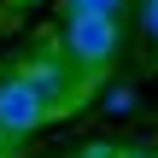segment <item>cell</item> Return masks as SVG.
Returning a JSON list of instances; mask_svg holds the SVG:
<instances>
[{
    "instance_id": "obj_1",
    "label": "cell",
    "mask_w": 158,
    "mask_h": 158,
    "mask_svg": "<svg viewBox=\"0 0 158 158\" xmlns=\"http://www.w3.org/2000/svg\"><path fill=\"white\" fill-rule=\"evenodd\" d=\"M59 47H64V53L82 64V76H88V70H106V64L117 59L123 29H117V18H100V12H64Z\"/></svg>"
},
{
    "instance_id": "obj_2",
    "label": "cell",
    "mask_w": 158,
    "mask_h": 158,
    "mask_svg": "<svg viewBox=\"0 0 158 158\" xmlns=\"http://www.w3.org/2000/svg\"><path fill=\"white\" fill-rule=\"evenodd\" d=\"M47 117H59V111H53V100H47L29 76H18V70L0 76V135H12V141H18V135H35Z\"/></svg>"
},
{
    "instance_id": "obj_3",
    "label": "cell",
    "mask_w": 158,
    "mask_h": 158,
    "mask_svg": "<svg viewBox=\"0 0 158 158\" xmlns=\"http://www.w3.org/2000/svg\"><path fill=\"white\" fill-rule=\"evenodd\" d=\"M70 64H76V59H70L64 47H35V53H29V59L18 64V76H29V82H35V88H41V94L53 100V111H59V106H70V100H76Z\"/></svg>"
},
{
    "instance_id": "obj_4",
    "label": "cell",
    "mask_w": 158,
    "mask_h": 158,
    "mask_svg": "<svg viewBox=\"0 0 158 158\" xmlns=\"http://www.w3.org/2000/svg\"><path fill=\"white\" fill-rule=\"evenodd\" d=\"M135 111V88H111L106 94V117H129Z\"/></svg>"
},
{
    "instance_id": "obj_5",
    "label": "cell",
    "mask_w": 158,
    "mask_h": 158,
    "mask_svg": "<svg viewBox=\"0 0 158 158\" xmlns=\"http://www.w3.org/2000/svg\"><path fill=\"white\" fill-rule=\"evenodd\" d=\"M64 12H100V18H117L123 0H64Z\"/></svg>"
},
{
    "instance_id": "obj_6",
    "label": "cell",
    "mask_w": 158,
    "mask_h": 158,
    "mask_svg": "<svg viewBox=\"0 0 158 158\" xmlns=\"http://www.w3.org/2000/svg\"><path fill=\"white\" fill-rule=\"evenodd\" d=\"M141 29L158 41V0H141Z\"/></svg>"
},
{
    "instance_id": "obj_7",
    "label": "cell",
    "mask_w": 158,
    "mask_h": 158,
    "mask_svg": "<svg viewBox=\"0 0 158 158\" xmlns=\"http://www.w3.org/2000/svg\"><path fill=\"white\" fill-rule=\"evenodd\" d=\"M70 158H117V147H82V152H70Z\"/></svg>"
},
{
    "instance_id": "obj_8",
    "label": "cell",
    "mask_w": 158,
    "mask_h": 158,
    "mask_svg": "<svg viewBox=\"0 0 158 158\" xmlns=\"http://www.w3.org/2000/svg\"><path fill=\"white\" fill-rule=\"evenodd\" d=\"M117 158H158V152H117Z\"/></svg>"
},
{
    "instance_id": "obj_9",
    "label": "cell",
    "mask_w": 158,
    "mask_h": 158,
    "mask_svg": "<svg viewBox=\"0 0 158 158\" xmlns=\"http://www.w3.org/2000/svg\"><path fill=\"white\" fill-rule=\"evenodd\" d=\"M12 6H35V0H12Z\"/></svg>"
}]
</instances>
